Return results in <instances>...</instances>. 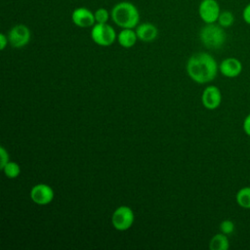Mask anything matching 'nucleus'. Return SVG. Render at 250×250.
I'll list each match as a JSON object with an SVG mask.
<instances>
[{
	"mask_svg": "<svg viewBox=\"0 0 250 250\" xmlns=\"http://www.w3.org/2000/svg\"><path fill=\"white\" fill-rule=\"evenodd\" d=\"M242 127H243V131L244 133L250 137V113L244 118L243 120V124H242Z\"/></svg>",
	"mask_w": 250,
	"mask_h": 250,
	"instance_id": "4be33fe9",
	"label": "nucleus"
},
{
	"mask_svg": "<svg viewBox=\"0 0 250 250\" xmlns=\"http://www.w3.org/2000/svg\"><path fill=\"white\" fill-rule=\"evenodd\" d=\"M199 39L201 43L208 49L221 48L227 39L224 27L218 23H205L200 29Z\"/></svg>",
	"mask_w": 250,
	"mask_h": 250,
	"instance_id": "7ed1b4c3",
	"label": "nucleus"
},
{
	"mask_svg": "<svg viewBox=\"0 0 250 250\" xmlns=\"http://www.w3.org/2000/svg\"><path fill=\"white\" fill-rule=\"evenodd\" d=\"M135 215L133 210L128 206H119L116 208L112 214L111 222L115 229L117 230H127L134 224Z\"/></svg>",
	"mask_w": 250,
	"mask_h": 250,
	"instance_id": "39448f33",
	"label": "nucleus"
},
{
	"mask_svg": "<svg viewBox=\"0 0 250 250\" xmlns=\"http://www.w3.org/2000/svg\"><path fill=\"white\" fill-rule=\"evenodd\" d=\"M233 22H234V15L232 14V12L229 10L221 11L217 21L218 24H220L224 28H228V27H230L233 24Z\"/></svg>",
	"mask_w": 250,
	"mask_h": 250,
	"instance_id": "dca6fc26",
	"label": "nucleus"
},
{
	"mask_svg": "<svg viewBox=\"0 0 250 250\" xmlns=\"http://www.w3.org/2000/svg\"><path fill=\"white\" fill-rule=\"evenodd\" d=\"M220 72L229 78L238 76L242 71V63L236 58H227L223 60L219 65Z\"/></svg>",
	"mask_w": 250,
	"mask_h": 250,
	"instance_id": "9b49d317",
	"label": "nucleus"
},
{
	"mask_svg": "<svg viewBox=\"0 0 250 250\" xmlns=\"http://www.w3.org/2000/svg\"><path fill=\"white\" fill-rule=\"evenodd\" d=\"M229 247V241L228 235L223 232L215 234L209 242V248L211 250H228Z\"/></svg>",
	"mask_w": 250,
	"mask_h": 250,
	"instance_id": "4468645a",
	"label": "nucleus"
},
{
	"mask_svg": "<svg viewBox=\"0 0 250 250\" xmlns=\"http://www.w3.org/2000/svg\"><path fill=\"white\" fill-rule=\"evenodd\" d=\"M9 43V39H8V35H5L4 33L0 34V50H4L6 48V46Z\"/></svg>",
	"mask_w": 250,
	"mask_h": 250,
	"instance_id": "5701e85b",
	"label": "nucleus"
},
{
	"mask_svg": "<svg viewBox=\"0 0 250 250\" xmlns=\"http://www.w3.org/2000/svg\"><path fill=\"white\" fill-rule=\"evenodd\" d=\"M221 13V7L217 0H201L198 6V15L205 23H215Z\"/></svg>",
	"mask_w": 250,
	"mask_h": 250,
	"instance_id": "423d86ee",
	"label": "nucleus"
},
{
	"mask_svg": "<svg viewBox=\"0 0 250 250\" xmlns=\"http://www.w3.org/2000/svg\"><path fill=\"white\" fill-rule=\"evenodd\" d=\"M216 60L208 53H197L192 55L187 62V72L188 76L199 84L211 82L218 72Z\"/></svg>",
	"mask_w": 250,
	"mask_h": 250,
	"instance_id": "f257e3e1",
	"label": "nucleus"
},
{
	"mask_svg": "<svg viewBox=\"0 0 250 250\" xmlns=\"http://www.w3.org/2000/svg\"><path fill=\"white\" fill-rule=\"evenodd\" d=\"M138 39L143 42H152L158 35L157 27L150 22L139 23L136 27Z\"/></svg>",
	"mask_w": 250,
	"mask_h": 250,
	"instance_id": "f8f14e48",
	"label": "nucleus"
},
{
	"mask_svg": "<svg viewBox=\"0 0 250 250\" xmlns=\"http://www.w3.org/2000/svg\"><path fill=\"white\" fill-rule=\"evenodd\" d=\"M220 230L221 232L229 235L233 232L234 230V224L232 221L230 220H224L221 224H220Z\"/></svg>",
	"mask_w": 250,
	"mask_h": 250,
	"instance_id": "6ab92c4d",
	"label": "nucleus"
},
{
	"mask_svg": "<svg viewBox=\"0 0 250 250\" xmlns=\"http://www.w3.org/2000/svg\"><path fill=\"white\" fill-rule=\"evenodd\" d=\"M110 18L121 28H134L139 24L140 12L132 2L121 1L112 7Z\"/></svg>",
	"mask_w": 250,
	"mask_h": 250,
	"instance_id": "f03ea898",
	"label": "nucleus"
},
{
	"mask_svg": "<svg viewBox=\"0 0 250 250\" xmlns=\"http://www.w3.org/2000/svg\"><path fill=\"white\" fill-rule=\"evenodd\" d=\"M236 203L245 209H250V187L241 188L235 195Z\"/></svg>",
	"mask_w": 250,
	"mask_h": 250,
	"instance_id": "2eb2a0df",
	"label": "nucleus"
},
{
	"mask_svg": "<svg viewBox=\"0 0 250 250\" xmlns=\"http://www.w3.org/2000/svg\"><path fill=\"white\" fill-rule=\"evenodd\" d=\"M0 157H1V161H0V168L3 169V167L9 162V153L6 150V148L4 146L0 147Z\"/></svg>",
	"mask_w": 250,
	"mask_h": 250,
	"instance_id": "aec40b11",
	"label": "nucleus"
},
{
	"mask_svg": "<svg viewBox=\"0 0 250 250\" xmlns=\"http://www.w3.org/2000/svg\"><path fill=\"white\" fill-rule=\"evenodd\" d=\"M201 102L207 109H216L220 106L222 102V94L218 87L207 86L201 96Z\"/></svg>",
	"mask_w": 250,
	"mask_h": 250,
	"instance_id": "9d476101",
	"label": "nucleus"
},
{
	"mask_svg": "<svg viewBox=\"0 0 250 250\" xmlns=\"http://www.w3.org/2000/svg\"><path fill=\"white\" fill-rule=\"evenodd\" d=\"M30 30L25 24H16L8 32L9 43L13 48H22L30 41Z\"/></svg>",
	"mask_w": 250,
	"mask_h": 250,
	"instance_id": "0eeeda50",
	"label": "nucleus"
},
{
	"mask_svg": "<svg viewBox=\"0 0 250 250\" xmlns=\"http://www.w3.org/2000/svg\"><path fill=\"white\" fill-rule=\"evenodd\" d=\"M54 197L53 188L46 184H37L30 190V198L37 205H47L53 201Z\"/></svg>",
	"mask_w": 250,
	"mask_h": 250,
	"instance_id": "6e6552de",
	"label": "nucleus"
},
{
	"mask_svg": "<svg viewBox=\"0 0 250 250\" xmlns=\"http://www.w3.org/2000/svg\"><path fill=\"white\" fill-rule=\"evenodd\" d=\"M91 38L97 45L107 47L114 43L117 35L111 25L96 22L91 29Z\"/></svg>",
	"mask_w": 250,
	"mask_h": 250,
	"instance_id": "20e7f679",
	"label": "nucleus"
},
{
	"mask_svg": "<svg viewBox=\"0 0 250 250\" xmlns=\"http://www.w3.org/2000/svg\"><path fill=\"white\" fill-rule=\"evenodd\" d=\"M242 20L250 25V3H248L242 10Z\"/></svg>",
	"mask_w": 250,
	"mask_h": 250,
	"instance_id": "412c9836",
	"label": "nucleus"
},
{
	"mask_svg": "<svg viewBox=\"0 0 250 250\" xmlns=\"http://www.w3.org/2000/svg\"><path fill=\"white\" fill-rule=\"evenodd\" d=\"M138 40L136 30L133 28H122L121 31L117 34V41L120 46L124 48L133 47Z\"/></svg>",
	"mask_w": 250,
	"mask_h": 250,
	"instance_id": "ddd939ff",
	"label": "nucleus"
},
{
	"mask_svg": "<svg viewBox=\"0 0 250 250\" xmlns=\"http://www.w3.org/2000/svg\"><path fill=\"white\" fill-rule=\"evenodd\" d=\"M3 172L5 174L6 177L10 178V179H14L17 178L20 173H21V168L19 166L18 163L14 162V161H9L4 167H3Z\"/></svg>",
	"mask_w": 250,
	"mask_h": 250,
	"instance_id": "f3484780",
	"label": "nucleus"
},
{
	"mask_svg": "<svg viewBox=\"0 0 250 250\" xmlns=\"http://www.w3.org/2000/svg\"><path fill=\"white\" fill-rule=\"evenodd\" d=\"M72 22L81 28L92 27L96 23L94 13L86 7L75 8L71 13Z\"/></svg>",
	"mask_w": 250,
	"mask_h": 250,
	"instance_id": "1a4fd4ad",
	"label": "nucleus"
},
{
	"mask_svg": "<svg viewBox=\"0 0 250 250\" xmlns=\"http://www.w3.org/2000/svg\"><path fill=\"white\" fill-rule=\"evenodd\" d=\"M94 15H95V20L97 23H107L110 17V13L105 8L97 9L94 12Z\"/></svg>",
	"mask_w": 250,
	"mask_h": 250,
	"instance_id": "a211bd4d",
	"label": "nucleus"
}]
</instances>
